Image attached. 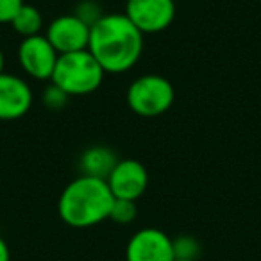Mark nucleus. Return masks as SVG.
Here are the masks:
<instances>
[{
    "mask_svg": "<svg viewBox=\"0 0 261 261\" xmlns=\"http://www.w3.org/2000/svg\"><path fill=\"white\" fill-rule=\"evenodd\" d=\"M88 50L106 73H125L142 58L143 34L123 13H106L90 27Z\"/></svg>",
    "mask_w": 261,
    "mask_h": 261,
    "instance_id": "1",
    "label": "nucleus"
},
{
    "mask_svg": "<svg viewBox=\"0 0 261 261\" xmlns=\"http://www.w3.org/2000/svg\"><path fill=\"white\" fill-rule=\"evenodd\" d=\"M115 202L106 179L83 175L65 186L58 200L59 218L73 229H88L109 220Z\"/></svg>",
    "mask_w": 261,
    "mask_h": 261,
    "instance_id": "2",
    "label": "nucleus"
},
{
    "mask_svg": "<svg viewBox=\"0 0 261 261\" xmlns=\"http://www.w3.org/2000/svg\"><path fill=\"white\" fill-rule=\"evenodd\" d=\"M106 72L90 50L61 54L56 63L50 83L68 97H84L97 91L104 83Z\"/></svg>",
    "mask_w": 261,
    "mask_h": 261,
    "instance_id": "3",
    "label": "nucleus"
},
{
    "mask_svg": "<svg viewBox=\"0 0 261 261\" xmlns=\"http://www.w3.org/2000/svg\"><path fill=\"white\" fill-rule=\"evenodd\" d=\"M127 106L135 115L142 118H156L174 106V84L163 75L145 73L136 77L127 88Z\"/></svg>",
    "mask_w": 261,
    "mask_h": 261,
    "instance_id": "4",
    "label": "nucleus"
},
{
    "mask_svg": "<svg viewBox=\"0 0 261 261\" xmlns=\"http://www.w3.org/2000/svg\"><path fill=\"white\" fill-rule=\"evenodd\" d=\"M123 15L140 33L158 34L167 31L175 18L174 0H127Z\"/></svg>",
    "mask_w": 261,
    "mask_h": 261,
    "instance_id": "5",
    "label": "nucleus"
},
{
    "mask_svg": "<svg viewBox=\"0 0 261 261\" xmlns=\"http://www.w3.org/2000/svg\"><path fill=\"white\" fill-rule=\"evenodd\" d=\"M59 54L45 34L22 38L18 45V63L25 75L34 81H50Z\"/></svg>",
    "mask_w": 261,
    "mask_h": 261,
    "instance_id": "6",
    "label": "nucleus"
},
{
    "mask_svg": "<svg viewBox=\"0 0 261 261\" xmlns=\"http://www.w3.org/2000/svg\"><path fill=\"white\" fill-rule=\"evenodd\" d=\"M172 236L158 227L138 229L125 245V261H174Z\"/></svg>",
    "mask_w": 261,
    "mask_h": 261,
    "instance_id": "7",
    "label": "nucleus"
},
{
    "mask_svg": "<svg viewBox=\"0 0 261 261\" xmlns=\"http://www.w3.org/2000/svg\"><path fill=\"white\" fill-rule=\"evenodd\" d=\"M106 182L115 199L136 202L149 188V172L138 160H120Z\"/></svg>",
    "mask_w": 261,
    "mask_h": 261,
    "instance_id": "8",
    "label": "nucleus"
},
{
    "mask_svg": "<svg viewBox=\"0 0 261 261\" xmlns=\"http://www.w3.org/2000/svg\"><path fill=\"white\" fill-rule=\"evenodd\" d=\"M45 36L59 56L72 54V52L88 50L90 27L81 22L73 13H70V15L56 16L47 25Z\"/></svg>",
    "mask_w": 261,
    "mask_h": 261,
    "instance_id": "9",
    "label": "nucleus"
},
{
    "mask_svg": "<svg viewBox=\"0 0 261 261\" xmlns=\"http://www.w3.org/2000/svg\"><path fill=\"white\" fill-rule=\"evenodd\" d=\"M34 93L29 83L15 73H0V120L13 122L31 111Z\"/></svg>",
    "mask_w": 261,
    "mask_h": 261,
    "instance_id": "10",
    "label": "nucleus"
},
{
    "mask_svg": "<svg viewBox=\"0 0 261 261\" xmlns=\"http://www.w3.org/2000/svg\"><path fill=\"white\" fill-rule=\"evenodd\" d=\"M118 161L120 160L116 158L115 150H111L109 147L104 145H95L81 154L79 168L83 172V175L108 179V175L111 174V170L116 167Z\"/></svg>",
    "mask_w": 261,
    "mask_h": 261,
    "instance_id": "11",
    "label": "nucleus"
},
{
    "mask_svg": "<svg viewBox=\"0 0 261 261\" xmlns=\"http://www.w3.org/2000/svg\"><path fill=\"white\" fill-rule=\"evenodd\" d=\"M9 25L22 38L38 36V34H41V29H43V15H41V11L36 6L23 4Z\"/></svg>",
    "mask_w": 261,
    "mask_h": 261,
    "instance_id": "12",
    "label": "nucleus"
},
{
    "mask_svg": "<svg viewBox=\"0 0 261 261\" xmlns=\"http://www.w3.org/2000/svg\"><path fill=\"white\" fill-rule=\"evenodd\" d=\"M174 243V254L175 259H193L199 261L200 254H202V247H200L199 240L192 234H179L172 238Z\"/></svg>",
    "mask_w": 261,
    "mask_h": 261,
    "instance_id": "13",
    "label": "nucleus"
},
{
    "mask_svg": "<svg viewBox=\"0 0 261 261\" xmlns=\"http://www.w3.org/2000/svg\"><path fill=\"white\" fill-rule=\"evenodd\" d=\"M138 217V207L136 202L133 200H123V199H115L111 206V213H109V220H113L115 224L120 225H129L136 220Z\"/></svg>",
    "mask_w": 261,
    "mask_h": 261,
    "instance_id": "14",
    "label": "nucleus"
},
{
    "mask_svg": "<svg viewBox=\"0 0 261 261\" xmlns=\"http://www.w3.org/2000/svg\"><path fill=\"white\" fill-rule=\"evenodd\" d=\"M73 15H75L81 22L86 23L88 27H91V25H95L106 13H104V9H102V6L98 4V2H95V0H81L79 4L75 6V9H73Z\"/></svg>",
    "mask_w": 261,
    "mask_h": 261,
    "instance_id": "15",
    "label": "nucleus"
},
{
    "mask_svg": "<svg viewBox=\"0 0 261 261\" xmlns=\"http://www.w3.org/2000/svg\"><path fill=\"white\" fill-rule=\"evenodd\" d=\"M68 98L70 97L61 90V88H58L52 83L48 84V86L43 90V93H41L43 104L47 106L48 109H52V111H59V109L65 108V106L68 104Z\"/></svg>",
    "mask_w": 261,
    "mask_h": 261,
    "instance_id": "16",
    "label": "nucleus"
},
{
    "mask_svg": "<svg viewBox=\"0 0 261 261\" xmlns=\"http://www.w3.org/2000/svg\"><path fill=\"white\" fill-rule=\"evenodd\" d=\"M23 4V0H0V23H11Z\"/></svg>",
    "mask_w": 261,
    "mask_h": 261,
    "instance_id": "17",
    "label": "nucleus"
},
{
    "mask_svg": "<svg viewBox=\"0 0 261 261\" xmlns=\"http://www.w3.org/2000/svg\"><path fill=\"white\" fill-rule=\"evenodd\" d=\"M0 261H11V250L2 236H0Z\"/></svg>",
    "mask_w": 261,
    "mask_h": 261,
    "instance_id": "18",
    "label": "nucleus"
},
{
    "mask_svg": "<svg viewBox=\"0 0 261 261\" xmlns=\"http://www.w3.org/2000/svg\"><path fill=\"white\" fill-rule=\"evenodd\" d=\"M6 56H4V50H2V47H0V73L6 72Z\"/></svg>",
    "mask_w": 261,
    "mask_h": 261,
    "instance_id": "19",
    "label": "nucleus"
},
{
    "mask_svg": "<svg viewBox=\"0 0 261 261\" xmlns=\"http://www.w3.org/2000/svg\"><path fill=\"white\" fill-rule=\"evenodd\" d=\"M174 261H193V259H174Z\"/></svg>",
    "mask_w": 261,
    "mask_h": 261,
    "instance_id": "20",
    "label": "nucleus"
}]
</instances>
